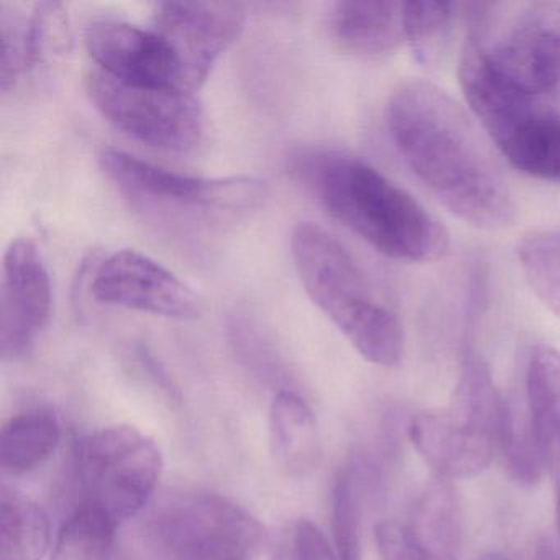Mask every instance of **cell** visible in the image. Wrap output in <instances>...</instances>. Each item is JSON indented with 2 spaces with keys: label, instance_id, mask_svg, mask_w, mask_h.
Instances as JSON below:
<instances>
[{
  "label": "cell",
  "instance_id": "7a4b0ae2",
  "mask_svg": "<svg viewBox=\"0 0 560 560\" xmlns=\"http://www.w3.org/2000/svg\"><path fill=\"white\" fill-rule=\"evenodd\" d=\"M293 172L334 219L385 257L432 264L448 252V234L405 189L359 156L307 152Z\"/></svg>",
  "mask_w": 560,
  "mask_h": 560
},
{
  "label": "cell",
  "instance_id": "cb8c5ba5",
  "mask_svg": "<svg viewBox=\"0 0 560 560\" xmlns=\"http://www.w3.org/2000/svg\"><path fill=\"white\" fill-rule=\"evenodd\" d=\"M116 529L106 514L84 503L61 527L50 560H109Z\"/></svg>",
  "mask_w": 560,
  "mask_h": 560
},
{
  "label": "cell",
  "instance_id": "6da1fadb",
  "mask_svg": "<svg viewBox=\"0 0 560 560\" xmlns=\"http://www.w3.org/2000/svg\"><path fill=\"white\" fill-rule=\"evenodd\" d=\"M396 150L416 178L460 221L487 231L513 224V192L465 110L425 81L399 84L388 103Z\"/></svg>",
  "mask_w": 560,
  "mask_h": 560
},
{
  "label": "cell",
  "instance_id": "7c38bea8",
  "mask_svg": "<svg viewBox=\"0 0 560 560\" xmlns=\"http://www.w3.org/2000/svg\"><path fill=\"white\" fill-rule=\"evenodd\" d=\"M100 303L173 320L201 316L198 294L175 273L137 250H120L100 261L90 283Z\"/></svg>",
  "mask_w": 560,
  "mask_h": 560
},
{
  "label": "cell",
  "instance_id": "e0dca14e",
  "mask_svg": "<svg viewBox=\"0 0 560 560\" xmlns=\"http://www.w3.org/2000/svg\"><path fill=\"white\" fill-rule=\"evenodd\" d=\"M524 402L549 470L560 478V352L552 347L530 349Z\"/></svg>",
  "mask_w": 560,
  "mask_h": 560
},
{
  "label": "cell",
  "instance_id": "4fadbf2b",
  "mask_svg": "<svg viewBox=\"0 0 560 560\" xmlns=\"http://www.w3.org/2000/svg\"><path fill=\"white\" fill-rule=\"evenodd\" d=\"M51 280L37 245L28 238L12 242L2 265L0 291V353L19 360L34 350L51 316Z\"/></svg>",
  "mask_w": 560,
  "mask_h": 560
},
{
  "label": "cell",
  "instance_id": "83f0119b",
  "mask_svg": "<svg viewBox=\"0 0 560 560\" xmlns=\"http://www.w3.org/2000/svg\"><path fill=\"white\" fill-rule=\"evenodd\" d=\"M273 560H337V557L319 527L310 520H300L281 536Z\"/></svg>",
  "mask_w": 560,
  "mask_h": 560
},
{
  "label": "cell",
  "instance_id": "7402d4cb",
  "mask_svg": "<svg viewBox=\"0 0 560 560\" xmlns=\"http://www.w3.org/2000/svg\"><path fill=\"white\" fill-rule=\"evenodd\" d=\"M498 458L511 480L534 487L549 470L546 455L537 441L526 402L508 399L503 428L498 442Z\"/></svg>",
  "mask_w": 560,
  "mask_h": 560
},
{
  "label": "cell",
  "instance_id": "2e32d148",
  "mask_svg": "<svg viewBox=\"0 0 560 560\" xmlns=\"http://www.w3.org/2000/svg\"><path fill=\"white\" fill-rule=\"evenodd\" d=\"M329 28L343 50L360 57L392 54L405 34V2H336Z\"/></svg>",
  "mask_w": 560,
  "mask_h": 560
},
{
  "label": "cell",
  "instance_id": "603a6c76",
  "mask_svg": "<svg viewBox=\"0 0 560 560\" xmlns=\"http://www.w3.org/2000/svg\"><path fill=\"white\" fill-rule=\"evenodd\" d=\"M516 255L533 293L560 317V229H540L524 235Z\"/></svg>",
  "mask_w": 560,
  "mask_h": 560
},
{
  "label": "cell",
  "instance_id": "9c48e42d",
  "mask_svg": "<svg viewBox=\"0 0 560 560\" xmlns=\"http://www.w3.org/2000/svg\"><path fill=\"white\" fill-rule=\"evenodd\" d=\"M86 84L97 110L137 142L185 153L205 137V110L188 91L126 83L97 68L88 74Z\"/></svg>",
  "mask_w": 560,
  "mask_h": 560
},
{
  "label": "cell",
  "instance_id": "8992f818",
  "mask_svg": "<svg viewBox=\"0 0 560 560\" xmlns=\"http://www.w3.org/2000/svg\"><path fill=\"white\" fill-rule=\"evenodd\" d=\"M458 81L474 116L501 155L520 172L560 186V116L539 97L513 90L465 40Z\"/></svg>",
  "mask_w": 560,
  "mask_h": 560
},
{
  "label": "cell",
  "instance_id": "ac0fdd59",
  "mask_svg": "<svg viewBox=\"0 0 560 560\" xmlns=\"http://www.w3.org/2000/svg\"><path fill=\"white\" fill-rule=\"evenodd\" d=\"M270 438L278 464L291 477H306L319 460L317 422L296 393L281 392L270 408Z\"/></svg>",
  "mask_w": 560,
  "mask_h": 560
},
{
  "label": "cell",
  "instance_id": "30bf717a",
  "mask_svg": "<svg viewBox=\"0 0 560 560\" xmlns=\"http://www.w3.org/2000/svg\"><path fill=\"white\" fill-rule=\"evenodd\" d=\"M155 526L179 560H254L267 544V530L250 511L215 493L166 501Z\"/></svg>",
  "mask_w": 560,
  "mask_h": 560
},
{
  "label": "cell",
  "instance_id": "4316f807",
  "mask_svg": "<svg viewBox=\"0 0 560 560\" xmlns=\"http://www.w3.org/2000/svg\"><path fill=\"white\" fill-rule=\"evenodd\" d=\"M380 560H444L401 521H382L375 527Z\"/></svg>",
  "mask_w": 560,
  "mask_h": 560
},
{
  "label": "cell",
  "instance_id": "f546056e",
  "mask_svg": "<svg viewBox=\"0 0 560 560\" xmlns=\"http://www.w3.org/2000/svg\"><path fill=\"white\" fill-rule=\"evenodd\" d=\"M557 530L560 537V478H557V503H556Z\"/></svg>",
  "mask_w": 560,
  "mask_h": 560
},
{
  "label": "cell",
  "instance_id": "277c9868",
  "mask_svg": "<svg viewBox=\"0 0 560 560\" xmlns=\"http://www.w3.org/2000/svg\"><path fill=\"white\" fill-rule=\"evenodd\" d=\"M101 166L120 195L147 219L182 232L221 229L257 211L267 186L254 176L198 178L104 149Z\"/></svg>",
  "mask_w": 560,
  "mask_h": 560
},
{
  "label": "cell",
  "instance_id": "f1b7e54d",
  "mask_svg": "<svg viewBox=\"0 0 560 560\" xmlns=\"http://www.w3.org/2000/svg\"><path fill=\"white\" fill-rule=\"evenodd\" d=\"M536 560H560V552H557L552 544H546L537 553Z\"/></svg>",
  "mask_w": 560,
  "mask_h": 560
},
{
  "label": "cell",
  "instance_id": "44dd1931",
  "mask_svg": "<svg viewBox=\"0 0 560 560\" xmlns=\"http://www.w3.org/2000/svg\"><path fill=\"white\" fill-rule=\"evenodd\" d=\"M409 526L444 560H458L464 540L460 501L451 481H432L416 501Z\"/></svg>",
  "mask_w": 560,
  "mask_h": 560
},
{
  "label": "cell",
  "instance_id": "ba28073f",
  "mask_svg": "<svg viewBox=\"0 0 560 560\" xmlns=\"http://www.w3.org/2000/svg\"><path fill=\"white\" fill-rule=\"evenodd\" d=\"M77 457L86 503L116 526L143 510L162 477V451L133 425H109L88 435Z\"/></svg>",
  "mask_w": 560,
  "mask_h": 560
},
{
  "label": "cell",
  "instance_id": "d6986e66",
  "mask_svg": "<svg viewBox=\"0 0 560 560\" xmlns=\"http://www.w3.org/2000/svg\"><path fill=\"white\" fill-rule=\"evenodd\" d=\"M61 428L57 416L42 409L12 416L0 431V468L4 474L37 470L57 451Z\"/></svg>",
  "mask_w": 560,
  "mask_h": 560
},
{
  "label": "cell",
  "instance_id": "ffe728a7",
  "mask_svg": "<svg viewBox=\"0 0 560 560\" xmlns=\"http://www.w3.org/2000/svg\"><path fill=\"white\" fill-rule=\"evenodd\" d=\"M51 540L40 504L9 485L0 488V560H42Z\"/></svg>",
  "mask_w": 560,
  "mask_h": 560
},
{
  "label": "cell",
  "instance_id": "484cf974",
  "mask_svg": "<svg viewBox=\"0 0 560 560\" xmlns=\"http://www.w3.org/2000/svg\"><path fill=\"white\" fill-rule=\"evenodd\" d=\"M332 540L337 560H362L360 501L357 471L346 465L337 474L332 488Z\"/></svg>",
  "mask_w": 560,
  "mask_h": 560
},
{
  "label": "cell",
  "instance_id": "9a60e30c",
  "mask_svg": "<svg viewBox=\"0 0 560 560\" xmlns=\"http://www.w3.org/2000/svg\"><path fill=\"white\" fill-rule=\"evenodd\" d=\"M65 32L61 4L42 2L32 12L18 4H0V86L8 93L42 63L47 51L57 47Z\"/></svg>",
  "mask_w": 560,
  "mask_h": 560
},
{
  "label": "cell",
  "instance_id": "3957f363",
  "mask_svg": "<svg viewBox=\"0 0 560 560\" xmlns=\"http://www.w3.org/2000/svg\"><path fill=\"white\" fill-rule=\"evenodd\" d=\"M291 254L307 296L353 349L375 365H398L406 343L401 320L347 248L319 225L301 222Z\"/></svg>",
  "mask_w": 560,
  "mask_h": 560
},
{
  "label": "cell",
  "instance_id": "5bb4252c",
  "mask_svg": "<svg viewBox=\"0 0 560 560\" xmlns=\"http://www.w3.org/2000/svg\"><path fill=\"white\" fill-rule=\"evenodd\" d=\"M84 44L97 70L109 77L142 86L186 91L175 55L153 28L119 21L93 22L86 28Z\"/></svg>",
  "mask_w": 560,
  "mask_h": 560
},
{
  "label": "cell",
  "instance_id": "d4e9b609",
  "mask_svg": "<svg viewBox=\"0 0 560 560\" xmlns=\"http://www.w3.org/2000/svg\"><path fill=\"white\" fill-rule=\"evenodd\" d=\"M457 9L452 2H405L406 42L419 63H435L444 54Z\"/></svg>",
  "mask_w": 560,
  "mask_h": 560
},
{
  "label": "cell",
  "instance_id": "5b68a950",
  "mask_svg": "<svg viewBox=\"0 0 560 560\" xmlns=\"http://www.w3.org/2000/svg\"><path fill=\"white\" fill-rule=\"evenodd\" d=\"M506 399L487 363L468 353L445 408L416 412L408 424L412 447L444 480L474 478L498 457Z\"/></svg>",
  "mask_w": 560,
  "mask_h": 560
},
{
  "label": "cell",
  "instance_id": "52a82bcc",
  "mask_svg": "<svg viewBox=\"0 0 560 560\" xmlns=\"http://www.w3.org/2000/svg\"><path fill=\"white\" fill-rule=\"evenodd\" d=\"M468 40L503 83L540 97L560 84V0L477 4Z\"/></svg>",
  "mask_w": 560,
  "mask_h": 560
},
{
  "label": "cell",
  "instance_id": "8fae6325",
  "mask_svg": "<svg viewBox=\"0 0 560 560\" xmlns=\"http://www.w3.org/2000/svg\"><path fill=\"white\" fill-rule=\"evenodd\" d=\"M245 19L237 2H162L153 11L152 28L175 55L183 88L195 93L237 40Z\"/></svg>",
  "mask_w": 560,
  "mask_h": 560
}]
</instances>
